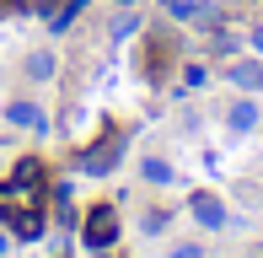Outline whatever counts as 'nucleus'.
Segmentation results:
<instances>
[{
	"label": "nucleus",
	"mask_w": 263,
	"mask_h": 258,
	"mask_svg": "<svg viewBox=\"0 0 263 258\" xmlns=\"http://www.w3.org/2000/svg\"><path fill=\"white\" fill-rule=\"evenodd\" d=\"M188 210H194V220H199L204 231H220V226H226V205H220L215 194H194V199H188Z\"/></svg>",
	"instance_id": "3"
},
{
	"label": "nucleus",
	"mask_w": 263,
	"mask_h": 258,
	"mask_svg": "<svg viewBox=\"0 0 263 258\" xmlns=\"http://www.w3.org/2000/svg\"><path fill=\"white\" fill-rule=\"evenodd\" d=\"M11 178H22V183H43V161H38V156H22L16 167H11Z\"/></svg>",
	"instance_id": "13"
},
{
	"label": "nucleus",
	"mask_w": 263,
	"mask_h": 258,
	"mask_svg": "<svg viewBox=\"0 0 263 258\" xmlns=\"http://www.w3.org/2000/svg\"><path fill=\"white\" fill-rule=\"evenodd\" d=\"M16 210H43V183H22V178L0 183V220L16 215Z\"/></svg>",
	"instance_id": "2"
},
{
	"label": "nucleus",
	"mask_w": 263,
	"mask_h": 258,
	"mask_svg": "<svg viewBox=\"0 0 263 258\" xmlns=\"http://www.w3.org/2000/svg\"><path fill=\"white\" fill-rule=\"evenodd\" d=\"M253 49H258V54H263V27H253Z\"/></svg>",
	"instance_id": "16"
},
{
	"label": "nucleus",
	"mask_w": 263,
	"mask_h": 258,
	"mask_svg": "<svg viewBox=\"0 0 263 258\" xmlns=\"http://www.w3.org/2000/svg\"><path fill=\"white\" fill-rule=\"evenodd\" d=\"M172 258H210V253L199 248V242H177V248H172Z\"/></svg>",
	"instance_id": "14"
},
{
	"label": "nucleus",
	"mask_w": 263,
	"mask_h": 258,
	"mask_svg": "<svg viewBox=\"0 0 263 258\" xmlns=\"http://www.w3.org/2000/svg\"><path fill=\"white\" fill-rule=\"evenodd\" d=\"M81 11H86V0H70L65 11H54V22H49V27H54V32H70V27H76V16H81Z\"/></svg>",
	"instance_id": "12"
},
{
	"label": "nucleus",
	"mask_w": 263,
	"mask_h": 258,
	"mask_svg": "<svg viewBox=\"0 0 263 258\" xmlns=\"http://www.w3.org/2000/svg\"><path fill=\"white\" fill-rule=\"evenodd\" d=\"M81 242H86L91 253L113 248V242H118V210H113V205H91L86 220H81Z\"/></svg>",
	"instance_id": "1"
},
{
	"label": "nucleus",
	"mask_w": 263,
	"mask_h": 258,
	"mask_svg": "<svg viewBox=\"0 0 263 258\" xmlns=\"http://www.w3.org/2000/svg\"><path fill=\"white\" fill-rule=\"evenodd\" d=\"M113 167H118V140H102L91 156L81 151V172H86V178H102V172H113Z\"/></svg>",
	"instance_id": "4"
},
{
	"label": "nucleus",
	"mask_w": 263,
	"mask_h": 258,
	"mask_svg": "<svg viewBox=\"0 0 263 258\" xmlns=\"http://www.w3.org/2000/svg\"><path fill=\"white\" fill-rule=\"evenodd\" d=\"M54 70H59V60L49 49H38V54H27V81H54Z\"/></svg>",
	"instance_id": "10"
},
{
	"label": "nucleus",
	"mask_w": 263,
	"mask_h": 258,
	"mask_svg": "<svg viewBox=\"0 0 263 258\" xmlns=\"http://www.w3.org/2000/svg\"><path fill=\"white\" fill-rule=\"evenodd\" d=\"M11 242H16V237H11V231H0V258L11 253Z\"/></svg>",
	"instance_id": "15"
},
{
	"label": "nucleus",
	"mask_w": 263,
	"mask_h": 258,
	"mask_svg": "<svg viewBox=\"0 0 263 258\" xmlns=\"http://www.w3.org/2000/svg\"><path fill=\"white\" fill-rule=\"evenodd\" d=\"M226 124H231L236 135H253V129L263 124V108H258L253 97H242V102H231V113H226Z\"/></svg>",
	"instance_id": "6"
},
{
	"label": "nucleus",
	"mask_w": 263,
	"mask_h": 258,
	"mask_svg": "<svg viewBox=\"0 0 263 258\" xmlns=\"http://www.w3.org/2000/svg\"><path fill=\"white\" fill-rule=\"evenodd\" d=\"M161 6H166V16H177V22H204V27L215 22V11L199 6V0H161Z\"/></svg>",
	"instance_id": "9"
},
{
	"label": "nucleus",
	"mask_w": 263,
	"mask_h": 258,
	"mask_svg": "<svg viewBox=\"0 0 263 258\" xmlns=\"http://www.w3.org/2000/svg\"><path fill=\"white\" fill-rule=\"evenodd\" d=\"M226 76H231V86H242V91H263V65L258 60H236Z\"/></svg>",
	"instance_id": "8"
},
{
	"label": "nucleus",
	"mask_w": 263,
	"mask_h": 258,
	"mask_svg": "<svg viewBox=\"0 0 263 258\" xmlns=\"http://www.w3.org/2000/svg\"><path fill=\"white\" fill-rule=\"evenodd\" d=\"M22 6H32V11H38V6H54V0H22Z\"/></svg>",
	"instance_id": "17"
},
{
	"label": "nucleus",
	"mask_w": 263,
	"mask_h": 258,
	"mask_svg": "<svg viewBox=\"0 0 263 258\" xmlns=\"http://www.w3.org/2000/svg\"><path fill=\"white\" fill-rule=\"evenodd\" d=\"M0 226H6V231H11L16 242H32V237L43 231V210H16V215H6Z\"/></svg>",
	"instance_id": "5"
},
{
	"label": "nucleus",
	"mask_w": 263,
	"mask_h": 258,
	"mask_svg": "<svg viewBox=\"0 0 263 258\" xmlns=\"http://www.w3.org/2000/svg\"><path fill=\"white\" fill-rule=\"evenodd\" d=\"M6 119L16 129H43V108L32 97H16V102H6Z\"/></svg>",
	"instance_id": "7"
},
{
	"label": "nucleus",
	"mask_w": 263,
	"mask_h": 258,
	"mask_svg": "<svg viewBox=\"0 0 263 258\" xmlns=\"http://www.w3.org/2000/svg\"><path fill=\"white\" fill-rule=\"evenodd\" d=\"M140 172H145V183H156V189H166V183H172V167H166L161 156H145V161H140Z\"/></svg>",
	"instance_id": "11"
}]
</instances>
